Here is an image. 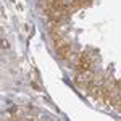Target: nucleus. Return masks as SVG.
Instances as JSON below:
<instances>
[{
  "label": "nucleus",
  "instance_id": "obj_2",
  "mask_svg": "<svg viewBox=\"0 0 121 121\" xmlns=\"http://www.w3.org/2000/svg\"><path fill=\"white\" fill-rule=\"evenodd\" d=\"M92 66V55L89 52H84L79 55V60H78V65H76V69L78 71H89Z\"/></svg>",
  "mask_w": 121,
  "mask_h": 121
},
{
  "label": "nucleus",
  "instance_id": "obj_3",
  "mask_svg": "<svg viewBox=\"0 0 121 121\" xmlns=\"http://www.w3.org/2000/svg\"><path fill=\"white\" fill-rule=\"evenodd\" d=\"M56 53H58V56L60 58H69L71 56V45L69 44H66V45H63V47H58L56 48Z\"/></svg>",
  "mask_w": 121,
  "mask_h": 121
},
{
  "label": "nucleus",
  "instance_id": "obj_1",
  "mask_svg": "<svg viewBox=\"0 0 121 121\" xmlns=\"http://www.w3.org/2000/svg\"><path fill=\"white\" fill-rule=\"evenodd\" d=\"M91 81H92L91 69L89 71H78V74H76V84H78V87L81 91H87V86H89Z\"/></svg>",
  "mask_w": 121,
  "mask_h": 121
}]
</instances>
